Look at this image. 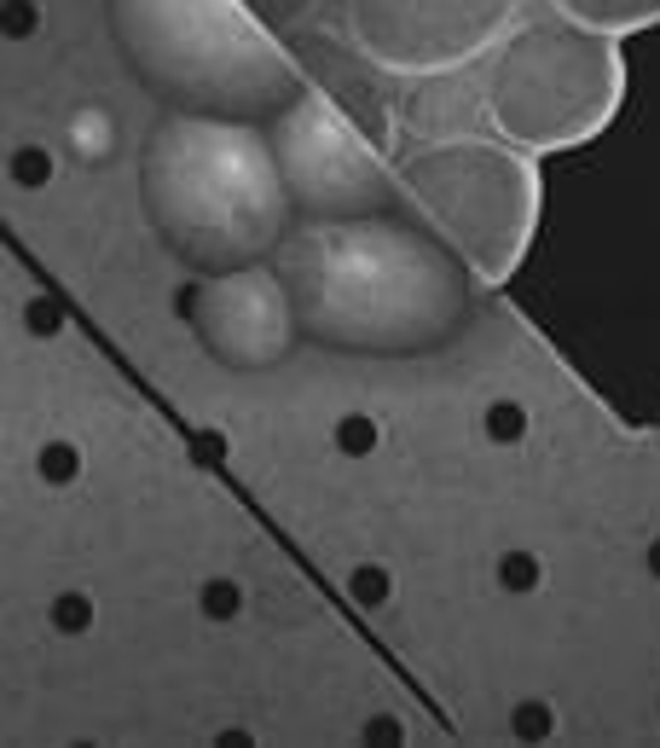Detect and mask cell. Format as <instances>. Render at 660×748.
Masks as SVG:
<instances>
[{
    "label": "cell",
    "instance_id": "cell-1",
    "mask_svg": "<svg viewBox=\"0 0 660 748\" xmlns=\"http://www.w3.org/2000/svg\"><path fill=\"white\" fill-rule=\"evenodd\" d=\"M291 302L307 331L348 349H423L452 331L464 273L400 220L337 227L301 245Z\"/></svg>",
    "mask_w": 660,
    "mask_h": 748
},
{
    "label": "cell",
    "instance_id": "cell-2",
    "mask_svg": "<svg viewBox=\"0 0 660 748\" xmlns=\"http://www.w3.org/2000/svg\"><path fill=\"white\" fill-rule=\"evenodd\" d=\"M291 186L273 146L238 123L162 116L146 146V209L180 256L226 268L266 256L291 227Z\"/></svg>",
    "mask_w": 660,
    "mask_h": 748
},
{
    "label": "cell",
    "instance_id": "cell-3",
    "mask_svg": "<svg viewBox=\"0 0 660 748\" xmlns=\"http://www.w3.org/2000/svg\"><path fill=\"white\" fill-rule=\"evenodd\" d=\"M116 35L146 82L203 111H284L301 99L296 70L238 0H116Z\"/></svg>",
    "mask_w": 660,
    "mask_h": 748
},
{
    "label": "cell",
    "instance_id": "cell-4",
    "mask_svg": "<svg viewBox=\"0 0 660 748\" xmlns=\"http://www.w3.org/2000/svg\"><path fill=\"white\" fill-rule=\"evenodd\" d=\"M273 157L284 169V186L314 215H371L388 204V180L377 169L354 128L337 116V105L319 93H301L278 111Z\"/></svg>",
    "mask_w": 660,
    "mask_h": 748
},
{
    "label": "cell",
    "instance_id": "cell-5",
    "mask_svg": "<svg viewBox=\"0 0 660 748\" xmlns=\"http://www.w3.org/2000/svg\"><path fill=\"white\" fill-rule=\"evenodd\" d=\"M185 314H192L197 337L209 342V354L243 372L278 366L296 337V302L273 273H226L209 285H192Z\"/></svg>",
    "mask_w": 660,
    "mask_h": 748
},
{
    "label": "cell",
    "instance_id": "cell-6",
    "mask_svg": "<svg viewBox=\"0 0 660 748\" xmlns=\"http://www.w3.org/2000/svg\"><path fill=\"white\" fill-rule=\"evenodd\" d=\"M65 151L76 157L81 169H99L116 157V116L105 105H76L65 116Z\"/></svg>",
    "mask_w": 660,
    "mask_h": 748
},
{
    "label": "cell",
    "instance_id": "cell-7",
    "mask_svg": "<svg viewBox=\"0 0 660 748\" xmlns=\"http://www.w3.org/2000/svg\"><path fill=\"white\" fill-rule=\"evenodd\" d=\"M481 435L499 441V447L527 441V407H522V400H492V407L481 412Z\"/></svg>",
    "mask_w": 660,
    "mask_h": 748
},
{
    "label": "cell",
    "instance_id": "cell-8",
    "mask_svg": "<svg viewBox=\"0 0 660 748\" xmlns=\"http://www.w3.org/2000/svg\"><path fill=\"white\" fill-rule=\"evenodd\" d=\"M348 592H354V603H365V610H377V603H388V592H395V580H388L383 563H360V569L348 575Z\"/></svg>",
    "mask_w": 660,
    "mask_h": 748
},
{
    "label": "cell",
    "instance_id": "cell-9",
    "mask_svg": "<svg viewBox=\"0 0 660 748\" xmlns=\"http://www.w3.org/2000/svg\"><path fill=\"white\" fill-rule=\"evenodd\" d=\"M197 603H203V615H209V621H232L243 610V586L226 580V575L220 580H203V598Z\"/></svg>",
    "mask_w": 660,
    "mask_h": 748
},
{
    "label": "cell",
    "instance_id": "cell-10",
    "mask_svg": "<svg viewBox=\"0 0 660 748\" xmlns=\"http://www.w3.org/2000/svg\"><path fill=\"white\" fill-rule=\"evenodd\" d=\"M12 180L18 186H47L53 180V151L47 146H18L12 151Z\"/></svg>",
    "mask_w": 660,
    "mask_h": 748
},
{
    "label": "cell",
    "instance_id": "cell-11",
    "mask_svg": "<svg viewBox=\"0 0 660 748\" xmlns=\"http://www.w3.org/2000/svg\"><path fill=\"white\" fill-rule=\"evenodd\" d=\"M499 586H504L510 598L533 592V586H539V557H527V552H510V557H499Z\"/></svg>",
    "mask_w": 660,
    "mask_h": 748
},
{
    "label": "cell",
    "instance_id": "cell-12",
    "mask_svg": "<svg viewBox=\"0 0 660 748\" xmlns=\"http://www.w3.org/2000/svg\"><path fill=\"white\" fill-rule=\"evenodd\" d=\"M76 471H81V453L70 441H47V447H41V476L47 481H76Z\"/></svg>",
    "mask_w": 660,
    "mask_h": 748
},
{
    "label": "cell",
    "instance_id": "cell-13",
    "mask_svg": "<svg viewBox=\"0 0 660 748\" xmlns=\"http://www.w3.org/2000/svg\"><path fill=\"white\" fill-rule=\"evenodd\" d=\"M337 447H342V453H354V458H365L371 447H377V423L360 418V412H354V418H342V423H337Z\"/></svg>",
    "mask_w": 660,
    "mask_h": 748
},
{
    "label": "cell",
    "instance_id": "cell-14",
    "mask_svg": "<svg viewBox=\"0 0 660 748\" xmlns=\"http://www.w3.org/2000/svg\"><path fill=\"white\" fill-rule=\"evenodd\" d=\"M53 626H58V633H88V626H93V603L81 598V592L58 598L53 603Z\"/></svg>",
    "mask_w": 660,
    "mask_h": 748
},
{
    "label": "cell",
    "instance_id": "cell-15",
    "mask_svg": "<svg viewBox=\"0 0 660 748\" xmlns=\"http://www.w3.org/2000/svg\"><path fill=\"white\" fill-rule=\"evenodd\" d=\"M515 737H527V743H545L550 737V707L545 702H522V707H515Z\"/></svg>",
    "mask_w": 660,
    "mask_h": 748
},
{
    "label": "cell",
    "instance_id": "cell-16",
    "mask_svg": "<svg viewBox=\"0 0 660 748\" xmlns=\"http://www.w3.org/2000/svg\"><path fill=\"white\" fill-rule=\"evenodd\" d=\"M35 30V0H12L7 7V35H30Z\"/></svg>",
    "mask_w": 660,
    "mask_h": 748
},
{
    "label": "cell",
    "instance_id": "cell-17",
    "mask_svg": "<svg viewBox=\"0 0 660 748\" xmlns=\"http://www.w3.org/2000/svg\"><path fill=\"white\" fill-rule=\"evenodd\" d=\"M365 737H371V743H400L406 732H400V719H388V714H377V719L365 725Z\"/></svg>",
    "mask_w": 660,
    "mask_h": 748
},
{
    "label": "cell",
    "instance_id": "cell-18",
    "mask_svg": "<svg viewBox=\"0 0 660 748\" xmlns=\"http://www.w3.org/2000/svg\"><path fill=\"white\" fill-rule=\"evenodd\" d=\"M30 319H35V331H53V326H58L53 302H35V308H30Z\"/></svg>",
    "mask_w": 660,
    "mask_h": 748
},
{
    "label": "cell",
    "instance_id": "cell-19",
    "mask_svg": "<svg viewBox=\"0 0 660 748\" xmlns=\"http://www.w3.org/2000/svg\"><path fill=\"white\" fill-rule=\"evenodd\" d=\"M649 569H655V575H660V540H655V545H649Z\"/></svg>",
    "mask_w": 660,
    "mask_h": 748
}]
</instances>
